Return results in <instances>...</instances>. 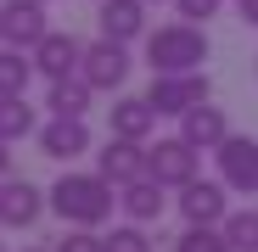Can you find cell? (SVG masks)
<instances>
[{"instance_id":"obj_4","label":"cell","mask_w":258,"mask_h":252,"mask_svg":"<svg viewBox=\"0 0 258 252\" xmlns=\"http://www.w3.org/2000/svg\"><path fill=\"white\" fill-rule=\"evenodd\" d=\"M197 162H202V151H197L185 135H168V140L146 146V174L163 180V185H174V191L197 180Z\"/></svg>"},{"instance_id":"obj_12","label":"cell","mask_w":258,"mask_h":252,"mask_svg":"<svg viewBox=\"0 0 258 252\" xmlns=\"http://www.w3.org/2000/svg\"><path fill=\"white\" fill-rule=\"evenodd\" d=\"M157 118H163V112H157L146 96H118V101L107 107V129L123 135V140H141V146H146L152 129H157Z\"/></svg>"},{"instance_id":"obj_15","label":"cell","mask_w":258,"mask_h":252,"mask_svg":"<svg viewBox=\"0 0 258 252\" xmlns=\"http://www.w3.org/2000/svg\"><path fill=\"white\" fill-rule=\"evenodd\" d=\"M163 191H168L163 180L141 174V180H129V185L118 191V207L129 213V224H157V219H163V207H168V196H163Z\"/></svg>"},{"instance_id":"obj_28","label":"cell","mask_w":258,"mask_h":252,"mask_svg":"<svg viewBox=\"0 0 258 252\" xmlns=\"http://www.w3.org/2000/svg\"><path fill=\"white\" fill-rule=\"evenodd\" d=\"M96 6H101V0H96Z\"/></svg>"},{"instance_id":"obj_23","label":"cell","mask_w":258,"mask_h":252,"mask_svg":"<svg viewBox=\"0 0 258 252\" xmlns=\"http://www.w3.org/2000/svg\"><path fill=\"white\" fill-rule=\"evenodd\" d=\"M56 252H107V235H96V230H68V235L56 241Z\"/></svg>"},{"instance_id":"obj_22","label":"cell","mask_w":258,"mask_h":252,"mask_svg":"<svg viewBox=\"0 0 258 252\" xmlns=\"http://www.w3.org/2000/svg\"><path fill=\"white\" fill-rule=\"evenodd\" d=\"M107 252H152L146 224H118V230L107 235Z\"/></svg>"},{"instance_id":"obj_25","label":"cell","mask_w":258,"mask_h":252,"mask_svg":"<svg viewBox=\"0 0 258 252\" xmlns=\"http://www.w3.org/2000/svg\"><path fill=\"white\" fill-rule=\"evenodd\" d=\"M236 17H241L247 28H258V0H236Z\"/></svg>"},{"instance_id":"obj_16","label":"cell","mask_w":258,"mask_h":252,"mask_svg":"<svg viewBox=\"0 0 258 252\" xmlns=\"http://www.w3.org/2000/svg\"><path fill=\"white\" fill-rule=\"evenodd\" d=\"M79 62H84V45H79L73 34H62V28H51V34L34 45V67L45 73V78H68V73H79Z\"/></svg>"},{"instance_id":"obj_18","label":"cell","mask_w":258,"mask_h":252,"mask_svg":"<svg viewBox=\"0 0 258 252\" xmlns=\"http://www.w3.org/2000/svg\"><path fill=\"white\" fill-rule=\"evenodd\" d=\"M28 135H39V118H34L28 96H0V140L17 146V140H28Z\"/></svg>"},{"instance_id":"obj_10","label":"cell","mask_w":258,"mask_h":252,"mask_svg":"<svg viewBox=\"0 0 258 252\" xmlns=\"http://www.w3.org/2000/svg\"><path fill=\"white\" fill-rule=\"evenodd\" d=\"M39 157H51V162H73L90 151V123L84 118H45L39 123Z\"/></svg>"},{"instance_id":"obj_13","label":"cell","mask_w":258,"mask_h":252,"mask_svg":"<svg viewBox=\"0 0 258 252\" xmlns=\"http://www.w3.org/2000/svg\"><path fill=\"white\" fill-rule=\"evenodd\" d=\"M101 39H118V45H129V39H146V0H101Z\"/></svg>"},{"instance_id":"obj_17","label":"cell","mask_w":258,"mask_h":252,"mask_svg":"<svg viewBox=\"0 0 258 252\" xmlns=\"http://www.w3.org/2000/svg\"><path fill=\"white\" fill-rule=\"evenodd\" d=\"M90 96H96V84L84 73H68V78H51L45 107H51V118H84L90 112Z\"/></svg>"},{"instance_id":"obj_2","label":"cell","mask_w":258,"mask_h":252,"mask_svg":"<svg viewBox=\"0 0 258 252\" xmlns=\"http://www.w3.org/2000/svg\"><path fill=\"white\" fill-rule=\"evenodd\" d=\"M208 62V28L202 23H163L146 34V67L152 73H202Z\"/></svg>"},{"instance_id":"obj_3","label":"cell","mask_w":258,"mask_h":252,"mask_svg":"<svg viewBox=\"0 0 258 252\" xmlns=\"http://www.w3.org/2000/svg\"><path fill=\"white\" fill-rule=\"evenodd\" d=\"M146 101H152L163 118H185L191 107L208 101V73H152Z\"/></svg>"},{"instance_id":"obj_20","label":"cell","mask_w":258,"mask_h":252,"mask_svg":"<svg viewBox=\"0 0 258 252\" xmlns=\"http://www.w3.org/2000/svg\"><path fill=\"white\" fill-rule=\"evenodd\" d=\"M174 252H236V246L225 241L219 224H185V235L174 241Z\"/></svg>"},{"instance_id":"obj_14","label":"cell","mask_w":258,"mask_h":252,"mask_svg":"<svg viewBox=\"0 0 258 252\" xmlns=\"http://www.w3.org/2000/svg\"><path fill=\"white\" fill-rule=\"evenodd\" d=\"M180 135H185L197 151H219V146L230 140V118H225V107L202 101V107H191V112L180 118Z\"/></svg>"},{"instance_id":"obj_21","label":"cell","mask_w":258,"mask_h":252,"mask_svg":"<svg viewBox=\"0 0 258 252\" xmlns=\"http://www.w3.org/2000/svg\"><path fill=\"white\" fill-rule=\"evenodd\" d=\"M219 230H225V241H230L236 252H258V207H241V213H230Z\"/></svg>"},{"instance_id":"obj_19","label":"cell","mask_w":258,"mask_h":252,"mask_svg":"<svg viewBox=\"0 0 258 252\" xmlns=\"http://www.w3.org/2000/svg\"><path fill=\"white\" fill-rule=\"evenodd\" d=\"M34 51H6L0 56V96H28V78H34Z\"/></svg>"},{"instance_id":"obj_27","label":"cell","mask_w":258,"mask_h":252,"mask_svg":"<svg viewBox=\"0 0 258 252\" xmlns=\"http://www.w3.org/2000/svg\"><path fill=\"white\" fill-rule=\"evenodd\" d=\"M146 6H163V0H146Z\"/></svg>"},{"instance_id":"obj_7","label":"cell","mask_w":258,"mask_h":252,"mask_svg":"<svg viewBox=\"0 0 258 252\" xmlns=\"http://www.w3.org/2000/svg\"><path fill=\"white\" fill-rule=\"evenodd\" d=\"M0 34H6V51H34L39 39L51 34L45 0H6V6H0Z\"/></svg>"},{"instance_id":"obj_8","label":"cell","mask_w":258,"mask_h":252,"mask_svg":"<svg viewBox=\"0 0 258 252\" xmlns=\"http://www.w3.org/2000/svg\"><path fill=\"white\" fill-rule=\"evenodd\" d=\"M45 207H51V191H39V185L6 174V185H0V224H6V230L39 224V213H45Z\"/></svg>"},{"instance_id":"obj_26","label":"cell","mask_w":258,"mask_h":252,"mask_svg":"<svg viewBox=\"0 0 258 252\" xmlns=\"http://www.w3.org/2000/svg\"><path fill=\"white\" fill-rule=\"evenodd\" d=\"M23 252H45V246H23ZM51 252H56V246H51Z\"/></svg>"},{"instance_id":"obj_9","label":"cell","mask_w":258,"mask_h":252,"mask_svg":"<svg viewBox=\"0 0 258 252\" xmlns=\"http://www.w3.org/2000/svg\"><path fill=\"white\" fill-rule=\"evenodd\" d=\"M129 45H118V39H96V45H84V62L79 73L96 84V90H123V78H129Z\"/></svg>"},{"instance_id":"obj_1","label":"cell","mask_w":258,"mask_h":252,"mask_svg":"<svg viewBox=\"0 0 258 252\" xmlns=\"http://www.w3.org/2000/svg\"><path fill=\"white\" fill-rule=\"evenodd\" d=\"M118 207V185L107 174H62L51 185V213L68 230H101Z\"/></svg>"},{"instance_id":"obj_6","label":"cell","mask_w":258,"mask_h":252,"mask_svg":"<svg viewBox=\"0 0 258 252\" xmlns=\"http://www.w3.org/2000/svg\"><path fill=\"white\" fill-rule=\"evenodd\" d=\"M213 162H219V180L236 196H258V140L252 135H230L219 151H213Z\"/></svg>"},{"instance_id":"obj_24","label":"cell","mask_w":258,"mask_h":252,"mask_svg":"<svg viewBox=\"0 0 258 252\" xmlns=\"http://www.w3.org/2000/svg\"><path fill=\"white\" fill-rule=\"evenodd\" d=\"M219 6H225V0H174V12L185 23H202V28H208V17H219Z\"/></svg>"},{"instance_id":"obj_5","label":"cell","mask_w":258,"mask_h":252,"mask_svg":"<svg viewBox=\"0 0 258 252\" xmlns=\"http://www.w3.org/2000/svg\"><path fill=\"white\" fill-rule=\"evenodd\" d=\"M174 207L185 224H225L230 219V185L225 180H191V185H180Z\"/></svg>"},{"instance_id":"obj_11","label":"cell","mask_w":258,"mask_h":252,"mask_svg":"<svg viewBox=\"0 0 258 252\" xmlns=\"http://www.w3.org/2000/svg\"><path fill=\"white\" fill-rule=\"evenodd\" d=\"M96 174H107V180L123 191L129 180L146 174V146H141V140H123V135H107V146L96 151Z\"/></svg>"}]
</instances>
